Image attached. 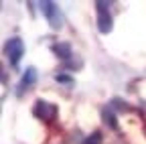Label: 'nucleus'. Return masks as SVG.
I'll list each match as a JSON object with an SVG mask.
<instances>
[{"mask_svg": "<svg viewBox=\"0 0 146 144\" xmlns=\"http://www.w3.org/2000/svg\"><path fill=\"white\" fill-rule=\"evenodd\" d=\"M39 6H41V12L45 14V19H47V23H49V27H51L53 31L63 29V25H65L63 12L59 10L57 4L51 2V0H45V2H39Z\"/></svg>", "mask_w": 146, "mask_h": 144, "instance_id": "f257e3e1", "label": "nucleus"}, {"mask_svg": "<svg viewBox=\"0 0 146 144\" xmlns=\"http://www.w3.org/2000/svg\"><path fill=\"white\" fill-rule=\"evenodd\" d=\"M4 55L10 61V65L16 67L18 61H21L23 55H25V43H23V39L21 37H10L6 41V45H4Z\"/></svg>", "mask_w": 146, "mask_h": 144, "instance_id": "f03ea898", "label": "nucleus"}, {"mask_svg": "<svg viewBox=\"0 0 146 144\" xmlns=\"http://www.w3.org/2000/svg\"><path fill=\"white\" fill-rule=\"evenodd\" d=\"M96 12H98V29L102 35H108L114 29V21H112V12H110V4L104 0L96 2Z\"/></svg>", "mask_w": 146, "mask_h": 144, "instance_id": "7ed1b4c3", "label": "nucleus"}, {"mask_svg": "<svg viewBox=\"0 0 146 144\" xmlns=\"http://www.w3.org/2000/svg\"><path fill=\"white\" fill-rule=\"evenodd\" d=\"M33 114H35V118H39V120L51 122V120H55V116H57V106L47 102V100H36V104L33 108Z\"/></svg>", "mask_w": 146, "mask_h": 144, "instance_id": "20e7f679", "label": "nucleus"}, {"mask_svg": "<svg viewBox=\"0 0 146 144\" xmlns=\"http://www.w3.org/2000/svg\"><path fill=\"white\" fill-rule=\"evenodd\" d=\"M36 83V69L35 67H27V71L23 73V79H21V89H18V94H23L25 89L33 87Z\"/></svg>", "mask_w": 146, "mask_h": 144, "instance_id": "39448f33", "label": "nucleus"}, {"mask_svg": "<svg viewBox=\"0 0 146 144\" xmlns=\"http://www.w3.org/2000/svg\"><path fill=\"white\" fill-rule=\"evenodd\" d=\"M53 53L57 55L61 61H69L73 57V49L69 43H57V45H53Z\"/></svg>", "mask_w": 146, "mask_h": 144, "instance_id": "423d86ee", "label": "nucleus"}, {"mask_svg": "<svg viewBox=\"0 0 146 144\" xmlns=\"http://www.w3.org/2000/svg\"><path fill=\"white\" fill-rule=\"evenodd\" d=\"M102 116H104V122L110 126V128H112V130H118V122H116V116H114L112 110H108V108H106V110L102 112Z\"/></svg>", "mask_w": 146, "mask_h": 144, "instance_id": "0eeeda50", "label": "nucleus"}, {"mask_svg": "<svg viewBox=\"0 0 146 144\" xmlns=\"http://www.w3.org/2000/svg\"><path fill=\"white\" fill-rule=\"evenodd\" d=\"M102 132H94V134H89L85 140H83V144H102Z\"/></svg>", "mask_w": 146, "mask_h": 144, "instance_id": "6e6552de", "label": "nucleus"}, {"mask_svg": "<svg viewBox=\"0 0 146 144\" xmlns=\"http://www.w3.org/2000/svg\"><path fill=\"white\" fill-rule=\"evenodd\" d=\"M55 81H57V83H65V85H73V77L67 75V73H57V75H55Z\"/></svg>", "mask_w": 146, "mask_h": 144, "instance_id": "1a4fd4ad", "label": "nucleus"}, {"mask_svg": "<svg viewBox=\"0 0 146 144\" xmlns=\"http://www.w3.org/2000/svg\"><path fill=\"white\" fill-rule=\"evenodd\" d=\"M112 106H114V108H118V110H128V106H126V104H122V100H118V98H114V100H112Z\"/></svg>", "mask_w": 146, "mask_h": 144, "instance_id": "9d476101", "label": "nucleus"}]
</instances>
